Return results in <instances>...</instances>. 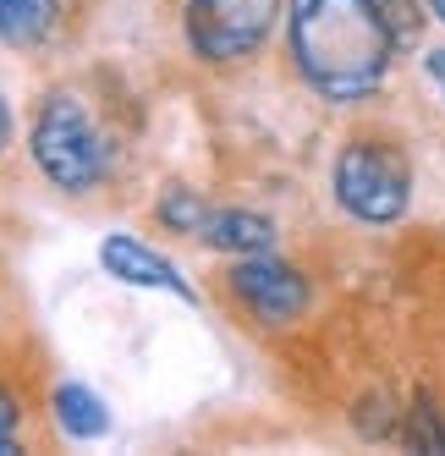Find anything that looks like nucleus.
Wrapping results in <instances>:
<instances>
[{
    "mask_svg": "<svg viewBox=\"0 0 445 456\" xmlns=\"http://www.w3.org/2000/svg\"><path fill=\"white\" fill-rule=\"evenodd\" d=\"M286 50L297 77L330 105H358L401 50L379 0H286Z\"/></svg>",
    "mask_w": 445,
    "mask_h": 456,
    "instance_id": "f257e3e1",
    "label": "nucleus"
},
{
    "mask_svg": "<svg viewBox=\"0 0 445 456\" xmlns=\"http://www.w3.org/2000/svg\"><path fill=\"white\" fill-rule=\"evenodd\" d=\"M330 187H336V204L363 220V225H396L412 204V166L407 154L391 143V138H346L341 154H336V171H330Z\"/></svg>",
    "mask_w": 445,
    "mask_h": 456,
    "instance_id": "f03ea898",
    "label": "nucleus"
},
{
    "mask_svg": "<svg viewBox=\"0 0 445 456\" xmlns=\"http://www.w3.org/2000/svg\"><path fill=\"white\" fill-rule=\"evenodd\" d=\"M28 149H34V166L61 192H93L110 171L105 138L93 133V121L83 116L72 94H44L39 100V116L28 126Z\"/></svg>",
    "mask_w": 445,
    "mask_h": 456,
    "instance_id": "7ed1b4c3",
    "label": "nucleus"
},
{
    "mask_svg": "<svg viewBox=\"0 0 445 456\" xmlns=\"http://www.w3.org/2000/svg\"><path fill=\"white\" fill-rule=\"evenodd\" d=\"M275 17H280V0H187L182 34L198 61L231 67V61H247L264 50Z\"/></svg>",
    "mask_w": 445,
    "mask_h": 456,
    "instance_id": "20e7f679",
    "label": "nucleus"
},
{
    "mask_svg": "<svg viewBox=\"0 0 445 456\" xmlns=\"http://www.w3.org/2000/svg\"><path fill=\"white\" fill-rule=\"evenodd\" d=\"M231 297L259 319V324H292L308 314V281L297 265L286 258H270V253H247L231 265Z\"/></svg>",
    "mask_w": 445,
    "mask_h": 456,
    "instance_id": "39448f33",
    "label": "nucleus"
},
{
    "mask_svg": "<svg viewBox=\"0 0 445 456\" xmlns=\"http://www.w3.org/2000/svg\"><path fill=\"white\" fill-rule=\"evenodd\" d=\"M100 265L116 275V281H126V286H143V291H171V297H182V303H198V291H193V281H187L166 253H154L149 242H138L133 232H110L105 242H100Z\"/></svg>",
    "mask_w": 445,
    "mask_h": 456,
    "instance_id": "423d86ee",
    "label": "nucleus"
},
{
    "mask_svg": "<svg viewBox=\"0 0 445 456\" xmlns=\"http://www.w3.org/2000/svg\"><path fill=\"white\" fill-rule=\"evenodd\" d=\"M198 242L214 248V253H231V258L270 253L275 248V220L259 215V209H209L204 225H198Z\"/></svg>",
    "mask_w": 445,
    "mask_h": 456,
    "instance_id": "0eeeda50",
    "label": "nucleus"
},
{
    "mask_svg": "<svg viewBox=\"0 0 445 456\" xmlns=\"http://www.w3.org/2000/svg\"><path fill=\"white\" fill-rule=\"evenodd\" d=\"M50 407H55V423L67 440H105L110 435V407L88 385H55Z\"/></svg>",
    "mask_w": 445,
    "mask_h": 456,
    "instance_id": "6e6552de",
    "label": "nucleus"
},
{
    "mask_svg": "<svg viewBox=\"0 0 445 456\" xmlns=\"http://www.w3.org/2000/svg\"><path fill=\"white\" fill-rule=\"evenodd\" d=\"M55 17H61V0H0V45L34 50L50 39Z\"/></svg>",
    "mask_w": 445,
    "mask_h": 456,
    "instance_id": "1a4fd4ad",
    "label": "nucleus"
},
{
    "mask_svg": "<svg viewBox=\"0 0 445 456\" xmlns=\"http://www.w3.org/2000/svg\"><path fill=\"white\" fill-rule=\"evenodd\" d=\"M154 215H160V225H166V232H182V237H198V225H204L209 204L198 199L193 187H171L166 199H160V209H154Z\"/></svg>",
    "mask_w": 445,
    "mask_h": 456,
    "instance_id": "9d476101",
    "label": "nucleus"
},
{
    "mask_svg": "<svg viewBox=\"0 0 445 456\" xmlns=\"http://www.w3.org/2000/svg\"><path fill=\"white\" fill-rule=\"evenodd\" d=\"M396 440H401V445H412V451H445V418H440V407L412 402Z\"/></svg>",
    "mask_w": 445,
    "mask_h": 456,
    "instance_id": "9b49d317",
    "label": "nucleus"
},
{
    "mask_svg": "<svg viewBox=\"0 0 445 456\" xmlns=\"http://www.w3.org/2000/svg\"><path fill=\"white\" fill-rule=\"evenodd\" d=\"M379 12H385V22L396 28V39L401 45H412V39H418V6H412V0H379Z\"/></svg>",
    "mask_w": 445,
    "mask_h": 456,
    "instance_id": "f8f14e48",
    "label": "nucleus"
},
{
    "mask_svg": "<svg viewBox=\"0 0 445 456\" xmlns=\"http://www.w3.org/2000/svg\"><path fill=\"white\" fill-rule=\"evenodd\" d=\"M424 72H429V83L440 88V100H445V50H429L424 55Z\"/></svg>",
    "mask_w": 445,
    "mask_h": 456,
    "instance_id": "ddd939ff",
    "label": "nucleus"
},
{
    "mask_svg": "<svg viewBox=\"0 0 445 456\" xmlns=\"http://www.w3.org/2000/svg\"><path fill=\"white\" fill-rule=\"evenodd\" d=\"M17 418H22L17 396H12V390H0V429H17Z\"/></svg>",
    "mask_w": 445,
    "mask_h": 456,
    "instance_id": "4468645a",
    "label": "nucleus"
},
{
    "mask_svg": "<svg viewBox=\"0 0 445 456\" xmlns=\"http://www.w3.org/2000/svg\"><path fill=\"white\" fill-rule=\"evenodd\" d=\"M12 143V105H6V94H0V149Z\"/></svg>",
    "mask_w": 445,
    "mask_h": 456,
    "instance_id": "2eb2a0df",
    "label": "nucleus"
},
{
    "mask_svg": "<svg viewBox=\"0 0 445 456\" xmlns=\"http://www.w3.org/2000/svg\"><path fill=\"white\" fill-rule=\"evenodd\" d=\"M0 456H17V435L12 429H0Z\"/></svg>",
    "mask_w": 445,
    "mask_h": 456,
    "instance_id": "dca6fc26",
    "label": "nucleus"
},
{
    "mask_svg": "<svg viewBox=\"0 0 445 456\" xmlns=\"http://www.w3.org/2000/svg\"><path fill=\"white\" fill-rule=\"evenodd\" d=\"M424 6H429V12H434L440 22H445V0H424Z\"/></svg>",
    "mask_w": 445,
    "mask_h": 456,
    "instance_id": "f3484780",
    "label": "nucleus"
}]
</instances>
